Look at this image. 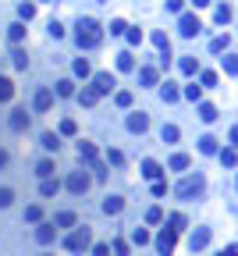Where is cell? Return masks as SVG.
Listing matches in <instances>:
<instances>
[{
  "label": "cell",
  "mask_w": 238,
  "mask_h": 256,
  "mask_svg": "<svg viewBox=\"0 0 238 256\" xmlns=\"http://www.w3.org/2000/svg\"><path fill=\"white\" fill-rule=\"evenodd\" d=\"M100 39H103L100 22H93V18H79V25H75V43H79V47H82V50H96Z\"/></svg>",
  "instance_id": "6da1fadb"
},
{
  "label": "cell",
  "mask_w": 238,
  "mask_h": 256,
  "mask_svg": "<svg viewBox=\"0 0 238 256\" xmlns=\"http://www.w3.org/2000/svg\"><path fill=\"white\" fill-rule=\"evenodd\" d=\"M203 189H206V178L203 174H188V178H182V182H178V196H182V199H196V196H203Z\"/></svg>",
  "instance_id": "7a4b0ae2"
},
{
  "label": "cell",
  "mask_w": 238,
  "mask_h": 256,
  "mask_svg": "<svg viewBox=\"0 0 238 256\" xmlns=\"http://www.w3.org/2000/svg\"><path fill=\"white\" fill-rule=\"evenodd\" d=\"M89 242H93V235H89V228L82 224V228H75V231L64 238V249L68 253H82V249H89Z\"/></svg>",
  "instance_id": "3957f363"
},
{
  "label": "cell",
  "mask_w": 238,
  "mask_h": 256,
  "mask_svg": "<svg viewBox=\"0 0 238 256\" xmlns=\"http://www.w3.org/2000/svg\"><path fill=\"white\" fill-rule=\"evenodd\" d=\"M89 185H93V178H89L85 171H71V174H68V192H71V196H82Z\"/></svg>",
  "instance_id": "277c9868"
},
{
  "label": "cell",
  "mask_w": 238,
  "mask_h": 256,
  "mask_svg": "<svg viewBox=\"0 0 238 256\" xmlns=\"http://www.w3.org/2000/svg\"><path fill=\"white\" fill-rule=\"evenodd\" d=\"M178 32H182V36H199L203 32V22L196 18V14H182V18H178Z\"/></svg>",
  "instance_id": "5b68a950"
},
{
  "label": "cell",
  "mask_w": 238,
  "mask_h": 256,
  "mask_svg": "<svg viewBox=\"0 0 238 256\" xmlns=\"http://www.w3.org/2000/svg\"><path fill=\"white\" fill-rule=\"evenodd\" d=\"M174 246H178V231L163 228V231L157 235V253H160V256H171V253H174Z\"/></svg>",
  "instance_id": "8992f818"
},
{
  "label": "cell",
  "mask_w": 238,
  "mask_h": 256,
  "mask_svg": "<svg viewBox=\"0 0 238 256\" xmlns=\"http://www.w3.org/2000/svg\"><path fill=\"white\" fill-rule=\"evenodd\" d=\"M117 82H114V75L110 71H96L93 75V89H96V96H103V93H110Z\"/></svg>",
  "instance_id": "52a82bcc"
},
{
  "label": "cell",
  "mask_w": 238,
  "mask_h": 256,
  "mask_svg": "<svg viewBox=\"0 0 238 256\" xmlns=\"http://www.w3.org/2000/svg\"><path fill=\"white\" fill-rule=\"evenodd\" d=\"M146 128H150V114H146V111H135V114H128V132L142 135Z\"/></svg>",
  "instance_id": "ba28073f"
},
{
  "label": "cell",
  "mask_w": 238,
  "mask_h": 256,
  "mask_svg": "<svg viewBox=\"0 0 238 256\" xmlns=\"http://www.w3.org/2000/svg\"><path fill=\"white\" fill-rule=\"evenodd\" d=\"M188 246H192V253L206 249V246H210V228H196V231H192V238H188Z\"/></svg>",
  "instance_id": "9c48e42d"
},
{
  "label": "cell",
  "mask_w": 238,
  "mask_h": 256,
  "mask_svg": "<svg viewBox=\"0 0 238 256\" xmlns=\"http://www.w3.org/2000/svg\"><path fill=\"white\" fill-rule=\"evenodd\" d=\"M79 160H85L89 168H96V164H100V153H96V146H93V142H79Z\"/></svg>",
  "instance_id": "30bf717a"
},
{
  "label": "cell",
  "mask_w": 238,
  "mask_h": 256,
  "mask_svg": "<svg viewBox=\"0 0 238 256\" xmlns=\"http://www.w3.org/2000/svg\"><path fill=\"white\" fill-rule=\"evenodd\" d=\"M53 238H57V228H53V224H39V231H36V242H39V246H50Z\"/></svg>",
  "instance_id": "8fae6325"
},
{
  "label": "cell",
  "mask_w": 238,
  "mask_h": 256,
  "mask_svg": "<svg viewBox=\"0 0 238 256\" xmlns=\"http://www.w3.org/2000/svg\"><path fill=\"white\" fill-rule=\"evenodd\" d=\"M121 210H125L121 196H107V199H103V214H121Z\"/></svg>",
  "instance_id": "7c38bea8"
},
{
  "label": "cell",
  "mask_w": 238,
  "mask_h": 256,
  "mask_svg": "<svg viewBox=\"0 0 238 256\" xmlns=\"http://www.w3.org/2000/svg\"><path fill=\"white\" fill-rule=\"evenodd\" d=\"M11 128H14V132H25V128H28V114H25L22 107L11 111Z\"/></svg>",
  "instance_id": "4fadbf2b"
},
{
  "label": "cell",
  "mask_w": 238,
  "mask_h": 256,
  "mask_svg": "<svg viewBox=\"0 0 238 256\" xmlns=\"http://www.w3.org/2000/svg\"><path fill=\"white\" fill-rule=\"evenodd\" d=\"M53 107V93H50V89H39V93H36V111H50Z\"/></svg>",
  "instance_id": "5bb4252c"
},
{
  "label": "cell",
  "mask_w": 238,
  "mask_h": 256,
  "mask_svg": "<svg viewBox=\"0 0 238 256\" xmlns=\"http://www.w3.org/2000/svg\"><path fill=\"white\" fill-rule=\"evenodd\" d=\"M163 171H160V164L157 160H142V178H150V182H157Z\"/></svg>",
  "instance_id": "9a60e30c"
},
{
  "label": "cell",
  "mask_w": 238,
  "mask_h": 256,
  "mask_svg": "<svg viewBox=\"0 0 238 256\" xmlns=\"http://www.w3.org/2000/svg\"><path fill=\"white\" fill-rule=\"evenodd\" d=\"M75 221H79V217L71 214V210H64V214L53 217V228H75Z\"/></svg>",
  "instance_id": "2e32d148"
},
{
  "label": "cell",
  "mask_w": 238,
  "mask_h": 256,
  "mask_svg": "<svg viewBox=\"0 0 238 256\" xmlns=\"http://www.w3.org/2000/svg\"><path fill=\"white\" fill-rule=\"evenodd\" d=\"M117 68H121V71H135V57H132V50L117 54Z\"/></svg>",
  "instance_id": "e0dca14e"
},
{
  "label": "cell",
  "mask_w": 238,
  "mask_h": 256,
  "mask_svg": "<svg viewBox=\"0 0 238 256\" xmlns=\"http://www.w3.org/2000/svg\"><path fill=\"white\" fill-rule=\"evenodd\" d=\"M57 189H61V185H57V178H43V182H39V196H47V199L57 196Z\"/></svg>",
  "instance_id": "ac0fdd59"
},
{
  "label": "cell",
  "mask_w": 238,
  "mask_h": 256,
  "mask_svg": "<svg viewBox=\"0 0 238 256\" xmlns=\"http://www.w3.org/2000/svg\"><path fill=\"white\" fill-rule=\"evenodd\" d=\"M157 79H160L157 68H142V71H139V82H142V85H157Z\"/></svg>",
  "instance_id": "d6986e66"
},
{
  "label": "cell",
  "mask_w": 238,
  "mask_h": 256,
  "mask_svg": "<svg viewBox=\"0 0 238 256\" xmlns=\"http://www.w3.org/2000/svg\"><path fill=\"white\" fill-rule=\"evenodd\" d=\"M188 164H192V160H188V153H174V157H171V164H167V168H171V171H185Z\"/></svg>",
  "instance_id": "ffe728a7"
},
{
  "label": "cell",
  "mask_w": 238,
  "mask_h": 256,
  "mask_svg": "<svg viewBox=\"0 0 238 256\" xmlns=\"http://www.w3.org/2000/svg\"><path fill=\"white\" fill-rule=\"evenodd\" d=\"M199 153H206V157L217 153V139H213V135H203V139H199Z\"/></svg>",
  "instance_id": "44dd1931"
},
{
  "label": "cell",
  "mask_w": 238,
  "mask_h": 256,
  "mask_svg": "<svg viewBox=\"0 0 238 256\" xmlns=\"http://www.w3.org/2000/svg\"><path fill=\"white\" fill-rule=\"evenodd\" d=\"M220 64H224L228 75H238V54H224V57H220Z\"/></svg>",
  "instance_id": "7402d4cb"
},
{
  "label": "cell",
  "mask_w": 238,
  "mask_h": 256,
  "mask_svg": "<svg viewBox=\"0 0 238 256\" xmlns=\"http://www.w3.org/2000/svg\"><path fill=\"white\" fill-rule=\"evenodd\" d=\"M96 100H100V96H96V89H93V85H89V89H82V93H79V103H82V107H93Z\"/></svg>",
  "instance_id": "603a6c76"
},
{
  "label": "cell",
  "mask_w": 238,
  "mask_h": 256,
  "mask_svg": "<svg viewBox=\"0 0 238 256\" xmlns=\"http://www.w3.org/2000/svg\"><path fill=\"white\" fill-rule=\"evenodd\" d=\"M153 47H160V54H171V39H167V32H153Z\"/></svg>",
  "instance_id": "cb8c5ba5"
},
{
  "label": "cell",
  "mask_w": 238,
  "mask_h": 256,
  "mask_svg": "<svg viewBox=\"0 0 238 256\" xmlns=\"http://www.w3.org/2000/svg\"><path fill=\"white\" fill-rule=\"evenodd\" d=\"M228 47H231V36H228V32H224V36H217V39L210 43V50H213V54H224Z\"/></svg>",
  "instance_id": "d4e9b609"
},
{
  "label": "cell",
  "mask_w": 238,
  "mask_h": 256,
  "mask_svg": "<svg viewBox=\"0 0 238 256\" xmlns=\"http://www.w3.org/2000/svg\"><path fill=\"white\" fill-rule=\"evenodd\" d=\"M178 135H182V132H178V125H163L160 128V139L163 142H178Z\"/></svg>",
  "instance_id": "484cf974"
},
{
  "label": "cell",
  "mask_w": 238,
  "mask_h": 256,
  "mask_svg": "<svg viewBox=\"0 0 238 256\" xmlns=\"http://www.w3.org/2000/svg\"><path fill=\"white\" fill-rule=\"evenodd\" d=\"M57 96H75V82H71V79H61V82H57Z\"/></svg>",
  "instance_id": "4316f807"
},
{
  "label": "cell",
  "mask_w": 238,
  "mask_h": 256,
  "mask_svg": "<svg viewBox=\"0 0 238 256\" xmlns=\"http://www.w3.org/2000/svg\"><path fill=\"white\" fill-rule=\"evenodd\" d=\"M199 117L203 121H217V107L213 103H199Z\"/></svg>",
  "instance_id": "83f0119b"
},
{
  "label": "cell",
  "mask_w": 238,
  "mask_h": 256,
  "mask_svg": "<svg viewBox=\"0 0 238 256\" xmlns=\"http://www.w3.org/2000/svg\"><path fill=\"white\" fill-rule=\"evenodd\" d=\"M14 96V85H11V79H0V103H7Z\"/></svg>",
  "instance_id": "f1b7e54d"
},
{
  "label": "cell",
  "mask_w": 238,
  "mask_h": 256,
  "mask_svg": "<svg viewBox=\"0 0 238 256\" xmlns=\"http://www.w3.org/2000/svg\"><path fill=\"white\" fill-rule=\"evenodd\" d=\"M199 71V61L196 57H182V75H196Z\"/></svg>",
  "instance_id": "f546056e"
},
{
  "label": "cell",
  "mask_w": 238,
  "mask_h": 256,
  "mask_svg": "<svg viewBox=\"0 0 238 256\" xmlns=\"http://www.w3.org/2000/svg\"><path fill=\"white\" fill-rule=\"evenodd\" d=\"M11 61H14V68H28V57H25V50H18V47H14V54H11Z\"/></svg>",
  "instance_id": "4dcf8cb0"
},
{
  "label": "cell",
  "mask_w": 238,
  "mask_h": 256,
  "mask_svg": "<svg viewBox=\"0 0 238 256\" xmlns=\"http://www.w3.org/2000/svg\"><path fill=\"white\" fill-rule=\"evenodd\" d=\"M185 96H188L192 103H199V100H203V85H196V82H192V85H185Z\"/></svg>",
  "instance_id": "1f68e13d"
},
{
  "label": "cell",
  "mask_w": 238,
  "mask_h": 256,
  "mask_svg": "<svg viewBox=\"0 0 238 256\" xmlns=\"http://www.w3.org/2000/svg\"><path fill=\"white\" fill-rule=\"evenodd\" d=\"M220 164H224V168H235V164H238V153H235V149H220Z\"/></svg>",
  "instance_id": "d6a6232c"
},
{
  "label": "cell",
  "mask_w": 238,
  "mask_h": 256,
  "mask_svg": "<svg viewBox=\"0 0 238 256\" xmlns=\"http://www.w3.org/2000/svg\"><path fill=\"white\" fill-rule=\"evenodd\" d=\"M160 96H163V103H174V100H178V89H174V82H167V85H163V89H160Z\"/></svg>",
  "instance_id": "836d02e7"
},
{
  "label": "cell",
  "mask_w": 238,
  "mask_h": 256,
  "mask_svg": "<svg viewBox=\"0 0 238 256\" xmlns=\"http://www.w3.org/2000/svg\"><path fill=\"white\" fill-rule=\"evenodd\" d=\"M36 174H39V178H50V174H53V160H39V164H36Z\"/></svg>",
  "instance_id": "e575fe53"
},
{
  "label": "cell",
  "mask_w": 238,
  "mask_h": 256,
  "mask_svg": "<svg viewBox=\"0 0 238 256\" xmlns=\"http://www.w3.org/2000/svg\"><path fill=\"white\" fill-rule=\"evenodd\" d=\"M107 164H114V168H121V164H125V153H121V149H107Z\"/></svg>",
  "instance_id": "d590c367"
},
{
  "label": "cell",
  "mask_w": 238,
  "mask_h": 256,
  "mask_svg": "<svg viewBox=\"0 0 238 256\" xmlns=\"http://www.w3.org/2000/svg\"><path fill=\"white\" fill-rule=\"evenodd\" d=\"M132 242H135V246H146V242H150V231H146V228H135V231H132Z\"/></svg>",
  "instance_id": "8d00e7d4"
},
{
  "label": "cell",
  "mask_w": 238,
  "mask_h": 256,
  "mask_svg": "<svg viewBox=\"0 0 238 256\" xmlns=\"http://www.w3.org/2000/svg\"><path fill=\"white\" fill-rule=\"evenodd\" d=\"M7 36H11V43H22V39H25V25H22V22H18V25H11V32H7Z\"/></svg>",
  "instance_id": "74e56055"
},
{
  "label": "cell",
  "mask_w": 238,
  "mask_h": 256,
  "mask_svg": "<svg viewBox=\"0 0 238 256\" xmlns=\"http://www.w3.org/2000/svg\"><path fill=\"white\" fill-rule=\"evenodd\" d=\"M146 221H150V224H160V221H163V210H160V206H150V210H146Z\"/></svg>",
  "instance_id": "f35d334b"
},
{
  "label": "cell",
  "mask_w": 238,
  "mask_h": 256,
  "mask_svg": "<svg viewBox=\"0 0 238 256\" xmlns=\"http://www.w3.org/2000/svg\"><path fill=\"white\" fill-rule=\"evenodd\" d=\"M217 22H220V25H228V22H231V7H228V4H220V7H217Z\"/></svg>",
  "instance_id": "ab89813d"
},
{
  "label": "cell",
  "mask_w": 238,
  "mask_h": 256,
  "mask_svg": "<svg viewBox=\"0 0 238 256\" xmlns=\"http://www.w3.org/2000/svg\"><path fill=\"white\" fill-rule=\"evenodd\" d=\"M121 32H128L125 18H114V22H110V36H121Z\"/></svg>",
  "instance_id": "60d3db41"
},
{
  "label": "cell",
  "mask_w": 238,
  "mask_h": 256,
  "mask_svg": "<svg viewBox=\"0 0 238 256\" xmlns=\"http://www.w3.org/2000/svg\"><path fill=\"white\" fill-rule=\"evenodd\" d=\"M32 14H36L32 4H22V7H18V18H22V22H32Z\"/></svg>",
  "instance_id": "b9f144b4"
},
{
  "label": "cell",
  "mask_w": 238,
  "mask_h": 256,
  "mask_svg": "<svg viewBox=\"0 0 238 256\" xmlns=\"http://www.w3.org/2000/svg\"><path fill=\"white\" fill-rule=\"evenodd\" d=\"M43 146H47V149H57V146H61V139H57V135L53 132H47V135H43V139H39Z\"/></svg>",
  "instance_id": "7bdbcfd3"
},
{
  "label": "cell",
  "mask_w": 238,
  "mask_h": 256,
  "mask_svg": "<svg viewBox=\"0 0 238 256\" xmlns=\"http://www.w3.org/2000/svg\"><path fill=\"white\" fill-rule=\"evenodd\" d=\"M75 132H79V125L71 121V117H64V121H61V135H75Z\"/></svg>",
  "instance_id": "ee69618b"
},
{
  "label": "cell",
  "mask_w": 238,
  "mask_h": 256,
  "mask_svg": "<svg viewBox=\"0 0 238 256\" xmlns=\"http://www.w3.org/2000/svg\"><path fill=\"white\" fill-rule=\"evenodd\" d=\"M75 75H79V79H85V75H89V61H85V57H79V61H75Z\"/></svg>",
  "instance_id": "f6af8a7d"
},
{
  "label": "cell",
  "mask_w": 238,
  "mask_h": 256,
  "mask_svg": "<svg viewBox=\"0 0 238 256\" xmlns=\"http://www.w3.org/2000/svg\"><path fill=\"white\" fill-rule=\"evenodd\" d=\"M11 203H14V192H11V189H0V210L11 206Z\"/></svg>",
  "instance_id": "bcb514c9"
},
{
  "label": "cell",
  "mask_w": 238,
  "mask_h": 256,
  "mask_svg": "<svg viewBox=\"0 0 238 256\" xmlns=\"http://www.w3.org/2000/svg\"><path fill=\"white\" fill-rule=\"evenodd\" d=\"M25 221H43V210L39 206H25Z\"/></svg>",
  "instance_id": "7dc6e473"
},
{
  "label": "cell",
  "mask_w": 238,
  "mask_h": 256,
  "mask_svg": "<svg viewBox=\"0 0 238 256\" xmlns=\"http://www.w3.org/2000/svg\"><path fill=\"white\" fill-rule=\"evenodd\" d=\"M171 231H185V217L182 214H171Z\"/></svg>",
  "instance_id": "c3c4849f"
},
{
  "label": "cell",
  "mask_w": 238,
  "mask_h": 256,
  "mask_svg": "<svg viewBox=\"0 0 238 256\" xmlns=\"http://www.w3.org/2000/svg\"><path fill=\"white\" fill-rule=\"evenodd\" d=\"M47 28H50V36H53V39H61V36H64V25H61V22H50Z\"/></svg>",
  "instance_id": "681fc988"
},
{
  "label": "cell",
  "mask_w": 238,
  "mask_h": 256,
  "mask_svg": "<svg viewBox=\"0 0 238 256\" xmlns=\"http://www.w3.org/2000/svg\"><path fill=\"white\" fill-rule=\"evenodd\" d=\"M114 100H117V107H132V93H125V89H121Z\"/></svg>",
  "instance_id": "f907efd6"
},
{
  "label": "cell",
  "mask_w": 238,
  "mask_h": 256,
  "mask_svg": "<svg viewBox=\"0 0 238 256\" xmlns=\"http://www.w3.org/2000/svg\"><path fill=\"white\" fill-rule=\"evenodd\" d=\"M93 256H110V246H107V242H96V246H93Z\"/></svg>",
  "instance_id": "816d5d0a"
},
{
  "label": "cell",
  "mask_w": 238,
  "mask_h": 256,
  "mask_svg": "<svg viewBox=\"0 0 238 256\" xmlns=\"http://www.w3.org/2000/svg\"><path fill=\"white\" fill-rule=\"evenodd\" d=\"M128 43H132V47H139V43H142V32H139V28H128Z\"/></svg>",
  "instance_id": "f5cc1de1"
},
{
  "label": "cell",
  "mask_w": 238,
  "mask_h": 256,
  "mask_svg": "<svg viewBox=\"0 0 238 256\" xmlns=\"http://www.w3.org/2000/svg\"><path fill=\"white\" fill-rule=\"evenodd\" d=\"M163 192H167V182H163V178H157V182H153V196H163Z\"/></svg>",
  "instance_id": "db71d44e"
},
{
  "label": "cell",
  "mask_w": 238,
  "mask_h": 256,
  "mask_svg": "<svg viewBox=\"0 0 238 256\" xmlns=\"http://www.w3.org/2000/svg\"><path fill=\"white\" fill-rule=\"evenodd\" d=\"M203 85H217V71H203Z\"/></svg>",
  "instance_id": "11a10c76"
},
{
  "label": "cell",
  "mask_w": 238,
  "mask_h": 256,
  "mask_svg": "<svg viewBox=\"0 0 238 256\" xmlns=\"http://www.w3.org/2000/svg\"><path fill=\"white\" fill-rule=\"evenodd\" d=\"M114 253H117V256H128V246L121 242V238H117V242H114Z\"/></svg>",
  "instance_id": "9f6ffc18"
},
{
  "label": "cell",
  "mask_w": 238,
  "mask_h": 256,
  "mask_svg": "<svg viewBox=\"0 0 238 256\" xmlns=\"http://www.w3.org/2000/svg\"><path fill=\"white\" fill-rule=\"evenodd\" d=\"M228 139H231V149H238V125L231 128V135H228Z\"/></svg>",
  "instance_id": "6f0895ef"
},
{
  "label": "cell",
  "mask_w": 238,
  "mask_h": 256,
  "mask_svg": "<svg viewBox=\"0 0 238 256\" xmlns=\"http://www.w3.org/2000/svg\"><path fill=\"white\" fill-rule=\"evenodd\" d=\"M182 4L185 0H167V11H182Z\"/></svg>",
  "instance_id": "680465c9"
},
{
  "label": "cell",
  "mask_w": 238,
  "mask_h": 256,
  "mask_svg": "<svg viewBox=\"0 0 238 256\" xmlns=\"http://www.w3.org/2000/svg\"><path fill=\"white\" fill-rule=\"evenodd\" d=\"M220 256H238V246H228L224 253H220Z\"/></svg>",
  "instance_id": "91938a15"
},
{
  "label": "cell",
  "mask_w": 238,
  "mask_h": 256,
  "mask_svg": "<svg viewBox=\"0 0 238 256\" xmlns=\"http://www.w3.org/2000/svg\"><path fill=\"white\" fill-rule=\"evenodd\" d=\"M0 168H7V149H0Z\"/></svg>",
  "instance_id": "94428289"
},
{
  "label": "cell",
  "mask_w": 238,
  "mask_h": 256,
  "mask_svg": "<svg viewBox=\"0 0 238 256\" xmlns=\"http://www.w3.org/2000/svg\"><path fill=\"white\" fill-rule=\"evenodd\" d=\"M192 4H196V7H210V0H192Z\"/></svg>",
  "instance_id": "6125c7cd"
},
{
  "label": "cell",
  "mask_w": 238,
  "mask_h": 256,
  "mask_svg": "<svg viewBox=\"0 0 238 256\" xmlns=\"http://www.w3.org/2000/svg\"><path fill=\"white\" fill-rule=\"evenodd\" d=\"M50 4H53V0H50Z\"/></svg>",
  "instance_id": "be15d7a7"
}]
</instances>
